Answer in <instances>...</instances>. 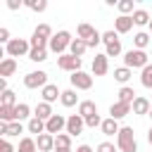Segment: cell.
Masks as SVG:
<instances>
[{
	"label": "cell",
	"instance_id": "cell-13",
	"mask_svg": "<svg viewBox=\"0 0 152 152\" xmlns=\"http://www.w3.org/2000/svg\"><path fill=\"white\" fill-rule=\"evenodd\" d=\"M109 71V57L107 55H95L93 57V76H104Z\"/></svg>",
	"mask_w": 152,
	"mask_h": 152
},
{
	"label": "cell",
	"instance_id": "cell-34",
	"mask_svg": "<svg viewBox=\"0 0 152 152\" xmlns=\"http://www.w3.org/2000/svg\"><path fill=\"white\" fill-rule=\"evenodd\" d=\"M28 116H31V107H28L26 102H19V104L14 107V119L21 121V119H28Z\"/></svg>",
	"mask_w": 152,
	"mask_h": 152
},
{
	"label": "cell",
	"instance_id": "cell-46",
	"mask_svg": "<svg viewBox=\"0 0 152 152\" xmlns=\"http://www.w3.org/2000/svg\"><path fill=\"white\" fill-rule=\"evenodd\" d=\"M55 152H74L71 147H55Z\"/></svg>",
	"mask_w": 152,
	"mask_h": 152
},
{
	"label": "cell",
	"instance_id": "cell-12",
	"mask_svg": "<svg viewBox=\"0 0 152 152\" xmlns=\"http://www.w3.org/2000/svg\"><path fill=\"white\" fill-rule=\"evenodd\" d=\"M62 128H66V119L62 114H55L52 119L45 121V133H50V135H59Z\"/></svg>",
	"mask_w": 152,
	"mask_h": 152
},
{
	"label": "cell",
	"instance_id": "cell-26",
	"mask_svg": "<svg viewBox=\"0 0 152 152\" xmlns=\"http://www.w3.org/2000/svg\"><path fill=\"white\" fill-rule=\"evenodd\" d=\"M59 102H62L64 107L81 104V102H78V95H76V90H74V88H69V90H62V97H59Z\"/></svg>",
	"mask_w": 152,
	"mask_h": 152
},
{
	"label": "cell",
	"instance_id": "cell-30",
	"mask_svg": "<svg viewBox=\"0 0 152 152\" xmlns=\"http://www.w3.org/2000/svg\"><path fill=\"white\" fill-rule=\"evenodd\" d=\"M147 43H150V33L138 31V33L133 36V45H135V50H145V48H147Z\"/></svg>",
	"mask_w": 152,
	"mask_h": 152
},
{
	"label": "cell",
	"instance_id": "cell-35",
	"mask_svg": "<svg viewBox=\"0 0 152 152\" xmlns=\"http://www.w3.org/2000/svg\"><path fill=\"white\" fill-rule=\"evenodd\" d=\"M24 5L33 12H45L48 10V0H24Z\"/></svg>",
	"mask_w": 152,
	"mask_h": 152
},
{
	"label": "cell",
	"instance_id": "cell-9",
	"mask_svg": "<svg viewBox=\"0 0 152 152\" xmlns=\"http://www.w3.org/2000/svg\"><path fill=\"white\" fill-rule=\"evenodd\" d=\"M69 81H71V88H74V90H90V88H93V76L86 74V71L71 74Z\"/></svg>",
	"mask_w": 152,
	"mask_h": 152
},
{
	"label": "cell",
	"instance_id": "cell-14",
	"mask_svg": "<svg viewBox=\"0 0 152 152\" xmlns=\"http://www.w3.org/2000/svg\"><path fill=\"white\" fill-rule=\"evenodd\" d=\"M131 112H133V107H131V104H126V102H119V100L109 107V116H112V119H116V121H119V119H124V116H128Z\"/></svg>",
	"mask_w": 152,
	"mask_h": 152
},
{
	"label": "cell",
	"instance_id": "cell-11",
	"mask_svg": "<svg viewBox=\"0 0 152 152\" xmlns=\"http://www.w3.org/2000/svg\"><path fill=\"white\" fill-rule=\"evenodd\" d=\"M76 38L90 43V40H95V38H102V33H100L95 26H90V24H78V28H76Z\"/></svg>",
	"mask_w": 152,
	"mask_h": 152
},
{
	"label": "cell",
	"instance_id": "cell-49",
	"mask_svg": "<svg viewBox=\"0 0 152 152\" xmlns=\"http://www.w3.org/2000/svg\"><path fill=\"white\" fill-rule=\"evenodd\" d=\"M147 116H150V119H152V109H150V114H147Z\"/></svg>",
	"mask_w": 152,
	"mask_h": 152
},
{
	"label": "cell",
	"instance_id": "cell-32",
	"mask_svg": "<svg viewBox=\"0 0 152 152\" xmlns=\"http://www.w3.org/2000/svg\"><path fill=\"white\" fill-rule=\"evenodd\" d=\"M28 59H31V62H45V59H48V48H31Z\"/></svg>",
	"mask_w": 152,
	"mask_h": 152
},
{
	"label": "cell",
	"instance_id": "cell-47",
	"mask_svg": "<svg viewBox=\"0 0 152 152\" xmlns=\"http://www.w3.org/2000/svg\"><path fill=\"white\" fill-rule=\"evenodd\" d=\"M147 140H150V145H152V128L147 131Z\"/></svg>",
	"mask_w": 152,
	"mask_h": 152
},
{
	"label": "cell",
	"instance_id": "cell-15",
	"mask_svg": "<svg viewBox=\"0 0 152 152\" xmlns=\"http://www.w3.org/2000/svg\"><path fill=\"white\" fill-rule=\"evenodd\" d=\"M133 28V14L128 17V14H119L116 19H114V31L116 33H128Z\"/></svg>",
	"mask_w": 152,
	"mask_h": 152
},
{
	"label": "cell",
	"instance_id": "cell-6",
	"mask_svg": "<svg viewBox=\"0 0 152 152\" xmlns=\"http://www.w3.org/2000/svg\"><path fill=\"white\" fill-rule=\"evenodd\" d=\"M52 36L55 33H52V28L48 24H38L36 31H33V36H31V48H48V43H50Z\"/></svg>",
	"mask_w": 152,
	"mask_h": 152
},
{
	"label": "cell",
	"instance_id": "cell-25",
	"mask_svg": "<svg viewBox=\"0 0 152 152\" xmlns=\"http://www.w3.org/2000/svg\"><path fill=\"white\" fill-rule=\"evenodd\" d=\"M116 95H119V102H126V104H133V100L138 97V95H135V90H133L131 86H121Z\"/></svg>",
	"mask_w": 152,
	"mask_h": 152
},
{
	"label": "cell",
	"instance_id": "cell-10",
	"mask_svg": "<svg viewBox=\"0 0 152 152\" xmlns=\"http://www.w3.org/2000/svg\"><path fill=\"white\" fill-rule=\"evenodd\" d=\"M83 128H86V119H83V116H78V114L66 116V133H69L71 138L81 135V133H83Z\"/></svg>",
	"mask_w": 152,
	"mask_h": 152
},
{
	"label": "cell",
	"instance_id": "cell-3",
	"mask_svg": "<svg viewBox=\"0 0 152 152\" xmlns=\"http://www.w3.org/2000/svg\"><path fill=\"white\" fill-rule=\"evenodd\" d=\"M5 52H7V57H28V52H31V40H26V38H12L7 45H5Z\"/></svg>",
	"mask_w": 152,
	"mask_h": 152
},
{
	"label": "cell",
	"instance_id": "cell-41",
	"mask_svg": "<svg viewBox=\"0 0 152 152\" xmlns=\"http://www.w3.org/2000/svg\"><path fill=\"white\" fill-rule=\"evenodd\" d=\"M0 152H17V150H14V145H12L10 140H2V142H0Z\"/></svg>",
	"mask_w": 152,
	"mask_h": 152
},
{
	"label": "cell",
	"instance_id": "cell-33",
	"mask_svg": "<svg viewBox=\"0 0 152 152\" xmlns=\"http://www.w3.org/2000/svg\"><path fill=\"white\" fill-rule=\"evenodd\" d=\"M0 104L2 107H17L19 102H17V95L12 90H5V93H0Z\"/></svg>",
	"mask_w": 152,
	"mask_h": 152
},
{
	"label": "cell",
	"instance_id": "cell-18",
	"mask_svg": "<svg viewBox=\"0 0 152 152\" xmlns=\"http://www.w3.org/2000/svg\"><path fill=\"white\" fill-rule=\"evenodd\" d=\"M0 133H2L5 138H10V135H19V133H24V126H21V121H12V124L0 121Z\"/></svg>",
	"mask_w": 152,
	"mask_h": 152
},
{
	"label": "cell",
	"instance_id": "cell-4",
	"mask_svg": "<svg viewBox=\"0 0 152 152\" xmlns=\"http://www.w3.org/2000/svg\"><path fill=\"white\" fill-rule=\"evenodd\" d=\"M147 64H150V59H147L145 50H128L124 55V66H128V69H145Z\"/></svg>",
	"mask_w": 152,
	"mask_h": 152
},
{
	"label": "cell",
	"instance_id": "cell-5",
	"mask_svg": "<svg viewBox=\"0 0 152 152\" xmlns=\"http://www.w3.org/2000/svg\"><path fill=\"white\" fill-rule=\"evenodd\" d=\"M102 43H104V55L107 57H119L121 55V40L116 31H104L102 33Z\"/></svg>",
	"mask_w": 152,
	"mask_h": 152
},
{
	"label": "cell",
	"instance_id": "cell-23",
	"mask_svg": "<svg viewBox=\"0 0 152 152\" xmlns=\"http://www.w3.org/2000/svg\"><path fill=\"white\" fill-rule=\"evenodd\" d=\"M86 50H88V43L81 40V38H74L71 45H69V55H74V57H83Z\"/></svg>",
	"mask_w": 152,
	"mask_h": 152
},
{
	"label": "cell",
	"instance_id": "cell-28",
	"mask_svg": "<svg viewBox=\"0 0 152 152\" xmlns=\"http://www.w3.org/2000/svg\"><path fill=\"white\" fill-rule=\"evenodd\" d=\"M150 19H152V17H150L147 10H135V12H133V24H135V26H150Z\"/></svg>",
	"mask_w": 152,
	"mask_h": 152
},
{
	"label": "cell",
	"instance_id": "cell-38",
	"mask_svg": "<svg viewBox=\"0 0 152 152\" xmlns=\"http://www.w3.org/2000/svg\"><path fill=\"white\" fill-rule=\"evenodd\" d=\"M55 147H71V135H69V133L55 135Z\"/></svg>",
	"mask_w": 152,
	"mask_h": 152
},
{
	"label": "cell",
	"instance_id": "cell-19",
	"mask_svg": "<svg viewBox=\"0 0 152 152\" xmlns=\"http://www.w3.org/2000/svg\"><path fill=\"white\" fill-rule=\"evenodd\" d=\"M36 145H38V152H50V150H55V135L43 133L36 138Z\"/></svg>",
	"mask_w": 152,
	"mask_h": 152
},
{
	"label": "cell",
	"instance_id": "cell-36",
	"mask_svg": "<svg viewBox=\"0 0 152 152\" xmlns=\"http://www.w3.org/2000/svg\"><path fill=\"white\" fill-rule=\"evenodd\" d=\"M140 83L145 88H152V64H147L142 71H140Z\"/></svg>",
	"mask_w": 152,
	"mask_h": 152
},
{
	"label": "cell",
	"instance_id": "cell-27",
	"mask_svg": "<svg viewBox=\"0 0 152 152\" xmlns=\"http://www.w3.org/2000/svg\"><path fill=\"white\" fill-rule=\"evenodd\" d=\"M26 131H28V133H36V135H43V133H45V121L38 119V116H33V119H28Z\"/></svg>",
	"mask_w": 152,
	"mask_h": 152
},
{
	"label": "cell",
	"instance_id": "cell-44",
	"mask_svg": "<svg viewBox=\"0 0 152 152\" xmlns=\"http://www.w3.org/2000/svg\"><path fill=\"white\" fill-rule=\"evenodd\" d=\"M76 152H93V147H90V145H78Z\"/></svg>",
	"mask_w": 152,
	"mask_h": 152
},
{
	"label": "cell",
	"instance_id": "cell-8",
	"mask_svg": "<svg viewBox=\"0 0 152 152\" xmlns=\"http://www.w3.org/2000/svg\"><path fill=\"white\" fill-rule=\"evenodd\" d=\"M24 86L28 88V90H36V88H45L48 86V74L45 71H31V74H26L24 76Z\"/></svg>",
	"mask_w": 152,
	"mask_h": 152
},
{
	"label": "cell",
	"instance_id": "cell-29",
	"mask_svg": "<svg viewBox=\"0 0 152 152\" xmlns=\"http://www.w3.org/2000/svg\"><path fill=\"white\" fill-rule=\"evenodd\" d=\"M131 76H133V71H131L128 66H119V69H114V81H119L121 86H126Z\"/></svg>",
	"mask_w": 152,
	"mask_h": 152
},
{
	"label": "cell",
	"instance_id": "cell-37",
	"mask_svg": "<svg viewBox=\"0 0 152 152\" xmlns=\"http://www.w3.org/2000/svg\"><path fill=\"white\" fill-rule=\"evenodd\" d=\"M116 10H119L121 14H128V17L135 12V10H133V0H119V2H116Z\"/></svg>",
	"mask_w": 152,
	"mask_h": 152
},
{
	"label": "cell",
	"instance_id": "cell-43",
	"mask_svg": "<svg viewBox=\"0 0 152 152\" xmlns=\"http://www.w3.org/2000/svg\"><path fill=\"white\" fill-rule=\"evenodd\" d=\"M21 5H24V0H7V7H10L12 12H14V10H19Z\"/></svg>",
	"mask_w": 152,
	"mask_h": 152
},
{
	"label": "cell",
	"instance_id": "cell-16",
	"mask_svg": "<svg viewBox=\"0 0 152 152\" xmlns=\"http://www.w3.org/2000/svg\"><path fill=\"white\" fill-rule=\"evenodd\" d=\"M133 114H138V116H145V114H150V109H152V102L147 100V97H142V95H138L135 100H133Z\"/></svg>",
	"mask_w": 152,
	"mask_h": 152
},
{
	"label": "cell",
	"instance_id": "cell-24",
	"mask_svg": "<svg viewBox=\"0 0 152 152\" xmlns=\"http://www.w3.org/2000/svg\"><path fill=\"white\" fill-rule=\"evenodd\" d=\"M14 71H17V59L5 57V59L0 62V76H2V78H7V76H12Z\"/></svg>",
	"mask_w": 152,
	"mask_h": 152
},
{
	"label": "cell",
	"instance_id": "cell-20",
	"mask_svg": "<svg viewBox=\"0 0 152 152\" xmlns=\"http://www.w3.org/2000/svg\"><path fill=\"white\" fill-rule=\"evenodd\" d=\"M93 114H97V104H95L93 100H81V104H78V116L88 119V116H93Z\"/></svg>",
	"mask_w": 152,
	"mask_h": 152
},
{
	"label": "cell",
	"instance_id": "cell-22",
	"mask_svg": "<svg viewBox=\"0 0 152 152\" xmlns=\"http://www.w3.org/2000/svg\"><path fill=\"white\" fill-rule=\"evenodd\" d=\"M100 131L104 133V135H119V131H121V126L116 124V119H102V126H100Z\"/></svg>",
	"mask_w": 152,
	"mask_h": 152
},
{
	"label": "cell",
	"instance_id": "cell-48",
	"mask_svg": "<svg viewBox=\"0 0 152 152\" xmlns=\"http://www.w3.org/2000/svg\"><path fill=\"white\" fill-rule=\"evenodd\" d=\"M150 33H152V19H150Z\"/></svg>",
	"mask_w": 152,
	"mask_h": 152
},
{
	"label": "cell",
	"instance_id": "cell-1",
	"mask_svg": "<svg viewBox=\"0 0 152 152\" xmlns=\"http://www.w3.org/2000/svg\"><path fill=\"white\" fill-rule=\"evenodd\" d=\"M116 147H119V152H138V142H135L131 126H121V131L116 135Z\"/></svg>",
	"mask_w": 152,
	"mask_h": 152
},
{
	"label": "cell",
	"instance_id": "cell-2",
	"mask_svg": "<svg viewBox=\"0 0 152 152\" xmlns=\"http://www.w3.org/2000/svg\"><path fill=\"white\" fill-rule=\"evenodd\" d=\"M71 40H74V38H71V33H69V31H57V33L50 38V43H48V50L62 57V55H66L64 50L71 45Z\"/></svg>",
	"mask_w": 152,
	"mask_h": 152
},
{
	"label": "cell",
	"instance_id": "cell-31",
	"mask_svg": "<svg viewBox=\"0 0 152 152\" xmlns=\"http://www.w3.org/2000/svg\"><path fill=\"white\" fill-rule=\"evenodd\" d=\"M17 152H38V145H36V140H33V138H21V140H19Z\"/></svg>",
	"mask_w": 152,
	"mask_h": 152
},
{
	"label": "cell",
	"instance_id": "cell-7",
	"mask_svg": "<svg viewBox=\"0 0 152 152\" xmlns=\"http://www.w3.org/2000/svg\"><path fill=\"white\" fill-rule=\"evenodd\" d=\"M81 64H83V59L81 57H74V55H62V57H57V66L62 69V71H71V74H76V71H81Z\"/></svg>",
	"mask_w": 152,
	"mask_h": 152
},
{
	"label": "cell",
	"instance_id": "cell-39",
	"mask_svg": "<svg viewBox=\"0 0 152 152\" xmlns=\"http://www.w3.org/2000/svg\"><path fill=\"white\" fill-rule=\"evenodd\" d=\"M86 126H88V128H97V126H102V119H100V114H93V116H88V119H86Z\"/></svg>",
	"mask_w": 152,
	"mask_h": 152
},
{
	"label": "cell",
	"instance_id": "cell-45",
	"mask_svg": "<svg viewBox=\"0 0 152 152\" xmlns=\"http://www.w3.org/2000/svg\"><path fill=\"white\" fill-rule=\"evenodd\" d=\"M5 90H10L7 88V78H0V93H5Z\"/></svg>",
	"mask_w": 152,
	"mask_h": 152
},
{
	"label": "cell",
	"instance_id": "cell-40",
	"mask_svg": "<svg viewBox=\"0 0 152 152\" xmlns=\"http://www.w3.org/2000/svg\"><path fill=\"white\" fill-rule=\"evenodd\" d=\"M97 152H116V147H114V142H107L104 140V142L97 145Z\"/></svg>",
	"mask_w": 152,
	"mask_h": 152
},
{
	"label": "cell",
	"instance_id": "cell-21",
	"mask_svg": "<svg viewBox=\"0 0 152 152\" xmlns=\"http://www.w3.org/2000/svg\"><path fill=\"white\" fill-rule=\"evenodd\" d=\"M33 116H38V119L48 121V119H52V116H55V112H52V107H50L48 102H38V104H36V109H33Z\"/></svg>",
	"mask_w": 152,
	"mask_h": 152
},
{
	"label": "cell",
	"instance_id": "cell-42",
	"mask_svg": "<svg viewBox=\"0 0 152 152\" xmlns=\"http://www.w3.org/2000/svg\"><path fill=\"white\" fill-rule=\"evenodd\" d=\"M10 40H12V38H10V31L2 26V28H0V43H5V45H7Z\"/></svg>",
	"mask_w": 152,
	"mask_h": 152
},
{
	"label": "cell",
	"instance_id": "cell-17",
	"mask_svg": "<svg viewBox=\"0 0 152 152\" xmlns=\"http://www.w3.org/2000/svg\"><path fill=\"white\" fill-rule=\"evenodd\" d=\"M40 95H43V102H48V104H52L57 97H62V90L55 86V83H48L43 90H40Z\"/></svg>",
	"mask_w": 152,
	"mask_h": 152
}]
</instances>
